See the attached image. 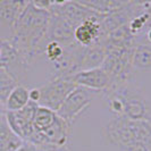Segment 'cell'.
<instances>
[{
	"mask_svg": "<svg viewBox=\"0 0 151 151\" xmlns=\"http://www.w3.org/2000/svg\"><path fill=\"white\" fill-rule=\"evenodd\" d=\"M105 133L108 141L118 148L135 142L151 143L150 121H132L118 116L108 122Z\"/></svg>",
	"mask_w": 151,
	"mask_h": 151,
	"instance_id": "cell-1",
	"label": "cell"
},
{
	"mask_svg": "<svg viewBox=\"0 0 151 151\" xmlns=\"http://www.w3.org/2000/svg\"><path fill=\"white\" fill-rule=\"evenodd\" d=\"M75 88L76 85L68 76H56L51 81L39 88L41 98L38 105L57 113L65 99Z\"/></svg>",
	"mask_w": 151,
	"mask_h": 151,
	"instance_id": "cell-2",
	"label": "cell"
},
{
	"mask_svg": "<svg viewBox=\"0 0 151 151\" xmlns=\"http://www.w3.org/2000/svg\"><path fill=\"white\" fill-rule=\"evenodd\" d=\"M109 91H115L121 97L124 106L123 117L132 121H150V107L143 96L139 91L134 90V88L125 83Z\"/></svg>",
	"mask_w": 151,
	"mask_h": 151,
	"instance_id": "cell-3",
	"label": "cell"
},
{
	"mask_svg": "<svg viewBox=\"0 0 151 151\" xmlns=\"http://www.w3.org/2000/svg\"><path fill=\"white\" fill-rule=\"evenodd\" d=\"M92 92L93 91L76 86L65 99L60 108L58 109L57 115L67 124L72 125V123L77 118V116L90 106L93 99Z\"/></svg>",
	"mask_w": 151,
	"mask_h": 151,
	"instance_id": "cell-4",
	"label": "cell"
},
{
	"mask_svg": "<svg viewBox=\"0 0 151 151\" xmlns=\"http://www.w3.org/2000/svg\"><path fill=\"white\" fill-rule=\"evenodd\" d=\"M38 106V104L30 101L27 106L18 111L5 113L8 125L24 142H29L33 134V117Z\"/></svg>",
	"mask_w": 151,
	"mask_h": 151,
	"instance_id": "cell-5",
	"label": "cell"
},
{
	"mask_svg": "<svg viewBox=\"0 0 151 151\" xmlns=\"http://www.w3.org/2000/svg\"><path fill=\"white\" fill-rule=\"evenodd\" d=\"M68 77L76 86L84 88L93 92L108 91L111 86L110 77L101 67L88 70H78Z\"/></svg>",
	"mask_w": 151,
	"mask_h": 151,
	"instance_id": "cell-6",
	"label": "cell"
},
{
	"mask_svg": "<svg viewBox=\"0 0 151 151\" xmlns=\"http://www.w3.org/2000/svg\"><path fill=\"white\" fill-rule=\"evenodd\" d=\"M106 16L100 15L81 23L74 31V39L76 43L83 48H88L102 42L106 35L104 34L101 29V22L106 18Z\"/></svg>",
	"mask_w": 151,
	"mask_h": 151,
	"instance_id": "cell-7",
	"label": "cell"
},
{
	"mask_svg": "<svg viewBox=\"0 0 151 151\" xmlns=\"http://www.w3.org/2000/svg\"><path fill=\"white\" fill-rule=\"evenodd\" d=\"M75 29L66 22L63 17L51 14L48 29V41H57L64 45H69L75 42Z\"/></svg>",
	"mask_w": 151,
	"mask_h": 151,
	"instance_id": "cell-8",
	"label": "cell"
},
{
	"mask_svg": "<svg viewBox=\"0 0 151 151\" xmlns=\"http://www.w3.org/2000/svg\"><path fill=\"white\" fill-rule=\"evenodd\" d=\"M107 56V48L102 42L84 48L82 59L80 64V70H88L102 66Z\"/></svg>",
	"mask_w": 151,
	"mask_h": 151,
	"instance_id": "cell-9",
	"label": "cell"
},
{
	"mask_svg": "<svg viewBox=\"0 0 151 151\" xmlns=\"http://www.w3.org/2000/svg\"><path fill=\"white\" fill-rule=\"evenodd\" d=\"M24 143L8 125L5 114L0 116V151H17Z\"/></svg>",
	"mask_w": 151,
	"mask_h": 151,
	"instance_id": "cell-10",
	"label": "cell"
},
{
	"mask_svg": "<svg viewBox=\"0 0 151 151\" xmlns=\"http://www.w3.org/2000/svg\"><path fill=\"white\" fill-rule=\"evenodd\" d=\"M30 102V97H29V90L26 86L18 84L9 97L6 100L5 104V109L6 111H18L23 109L24 107L27 106Z\"/></svg>",
	"mask_w": 151,
	"mask_h": 151,
	"instance_id": "cell-11",
	"label": "cell"
},
{
	"mask_svg": "<svg viewBox=\"0 0 151 151\" xmlns=\"http://www.w3.org/2000/svg\"><path fill=\"white\" fill-rule=\"evenodd\" d=\"M84 7L89 8L91 10L101 14V15H109L114 12L125 7L129 1H110V0H92V1H78Z\"/></svg>",
	"mask_w": 151,
	"mask_h": 151,
	"instance_id": "cell-12",
	"label": "cell"
},
{
	"mask_svg": "<svg viewBox=\"0 0 151 151\" xmlns=\"http://www.w3.org/2000/svg\"><path fill=\"white\" fill-rule=\"evenodd\" d=\"M132 67L137 70H150L151 45L140 43L135 45L133 51V57H132Z\"/></svg>",
	"mask_w": 151,
	"mask_h": 151,
	"instance_id": "cell-13",
	"label": "cell"
},
{
	"mask_svg": "<svg viewBox=\"0 0 151 151\" xmlns=\"http://www.w3.org/2000/svg\"><path fill=\"white\" fill-rule=\"evenodd\" d=\"M57 118V113L45 107L38 106L33 117V132H43L52 125Z\"/></svg>",
	"mask_w": 151,
	"mask_h": 151,
	"instance_id": "cell-14",
	"label": "cell"
},
{
	"mask_svg": "<svg viewBox=\"0 0 151 151\" xmlns=\"http://www.w3.org/2000/svg\"><path fill=\"white\" fill-rule=\"evenodd\" d=\"M18 85L17 78L6 68L0 67V102L5 106L12 91Z\"/></svg>",
	"mask_w": 151,
	"mask_h": 151,
	"instance_id": "cell-15",
	"label": "cell"
},
{
	"mask_svg": "<svg viewBox=\"0 0 151 151\" xmlns=\"http://www.w3.org/2000/svg\"><path fill=\"white\" fill-rule=\"evenodd\" d=\"M65 51H66V45H61L57 41H48L43 50L48 60L52 63L53 65H57L64 58Z\"/></svg>",
	"mask_w": 151,
	"mask_h": 151,
	"instance_id": "cell-16",
	"label": "cell"
},
{
	"mask_svg": "<svg viewBox=\"0 0 151 151\" xmlns=\"http://www.w3.org/2000/svg\"><path fill=\"white\" fill-rule=\"evenodd\" d=\"M119 151H151V143L135 142L119 148Z\"/></svg>",
	"mask_w": 151,
	"mask_h": 151,
	"instance_id": "cell-17",
	"label": "cell"
},
{
	"mask_svg": "<svg viewBox=\"0 0 151 151\" xmlns=\"http://www.w3.org/2000/svg\"><path fill=\"white\" fill-rule=\"evenodd\" d=\"M41 151H70L68 149L67 145L64 147H58V145H51V144H47V145H41L40 147Z\"/></svg>",
	"mask_w": 151,
	"mask_h": 151,
	"instance_id": "cell-18",
	"label": "cell"
},
{
	"mask_svg": "<svg viewBox=\"0 0 151 151\" xmlns=\"http://www.w3.org/2000/svg\"><path fill=\"white\" fill-rule=\"evenodd\" d=\"M17 151H41V149L37 144H33L31 142H24L22 144V147Z\"/></svg>",
	"mask_w": 151,
	"mask_h": 151,
	"instance_id": "cell-19",
	"label": "cell"
},
{
	"mask_svg": "<svg viewBox=\"0 0 151 151\" xmlns=\"http://www.w3.org/2000/svg\"><path fill=\"white\" fill-rule=\"evenodd\" d=\"M29 97H30V101L35 102V104H39L40 98H41V94H40V90H39V88H35V89L29 90Z\"/></svg>",
	"mask_w": 151,
	"mask_h": 151,
	"instance_id": "cell-20",
	"label": "cell"
},
{
	"mask_svg": "<svg viewBox=\"0 0 151 151\" xmlns=\"http://www.w3.org/2000/svg\"><path fill=\"white\" fill-rule=\"evenodd\" d=\"M147 13L149 15V21H148V26H147V30L151 29V2L149 4V7L147 9Z\"/></svg>",
	"mask_w": 151,
	"mask_h": 151,
	"instance_id": "cell-21",
	"label": "cell"
},
{
	"mask_svg": "<svg viewBox=\"0 0 151 151\" xmlns=\"http://www.w3.org/2000/svg\"><path fill=\"white\" fill-rule=\"evenodd\" d=\"M144 35H145V40L148 41V45H151V29L145 31Z\"/></svg>",
	"mask_w": 151,
	"mask_h": 151,
	"instance_id": "cell-22",
	"label": "cell"
},
{
	"mask_svg": "<svg viewBox=\"0 0 151 151\" xmlns=\"http://www.w3.org/2000/svg\"><path fill=\"white\" fill-rule=\"evenodd\" d=\"M5 113H6V109H5V106H4V105H2L1 102H0V116H1V115H4Z\"/></svg>",
	"mask_w": 151,
	"mask_h": 151,
	"instance_id": "cell-23",
	"label": "cell"
}]
</instances>
